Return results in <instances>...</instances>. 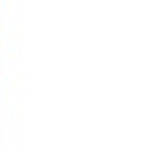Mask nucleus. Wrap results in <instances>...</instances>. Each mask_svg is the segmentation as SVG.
<instances>
[]
</instances>
